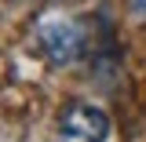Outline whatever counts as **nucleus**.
I'll use <instances>...</instances> for the list:
<instances>
[{
  "instance_id": "1",
  "label": "nucleus",
  "mask_w": 146,
  "mask_h": 142,
  "mask_svg": "<svg viewBox=\"0 0 146 142\" xmlns=\"http://www.w3.org/2000/svg\"><path fill=\"white\" fill-rule=\"evenodd\" d=\"M36 40H40V51L48 55V62H55V66H73L84 55H95L102 48V40L95 44L88 22H77V18H48V22H40Z\"/></svg>"
},
{
  "instance_id": "2",
  "label": "nucleus",
  "mask_w": 146,
  "mask_h": 142,
  "mask_svg": "<svg viewBox=\"0 0 146 142\" xmlns=\"http://www.w3.org/2000/svg\"><path fill=\"white\" fill-rule=\"evenodd\" d=\"M58 135L62 142H110L113 120L91 102H66L58 113Z\"/></svg>"
},
{
  "instance_id": "3",
  "label": "nucleus",
  "mask_w": 146,
  "mask_h": 142,
  "mask_svg": "<svg viewBox=\"0 0 146 142\" xmlns=\"http://www.w3.org/2000/svg\"><path fill=\"white\" fill-rule=\"evenodd\" d=\"M128 7H131V15L139 22H146V0H128Z\"/></svg>"
}]
</instances>
